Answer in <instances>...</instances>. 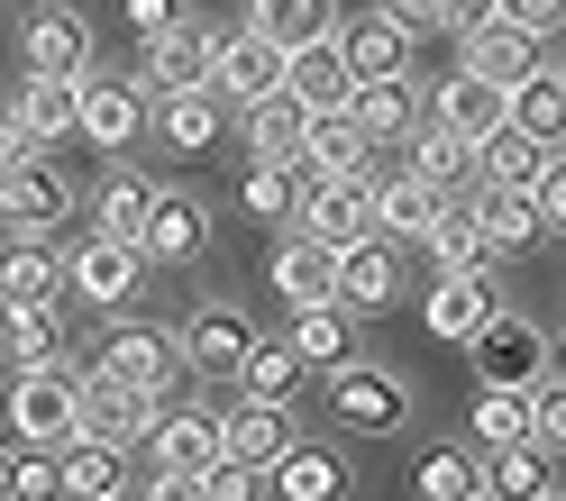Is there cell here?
Returning <instances> with one entry per match:
<instances>
[{
    "label": "cell",
    "instance_id": "d6a6232c",
    "mask_svg": "<svg viewBox=\"0 0 566 501\" xmlns=\"http://www.w3.org/2000/svg\"><path fill=\"white\" fill-rule=\"evenodd\" d=\"M539 164H548V137H530L521 119H503V128H484L475 137V183H539Z\"/></svg>",
    "mask_w": 566,
    "mask_h": 501
},
{
    "label": "cell",
    "instance_id": "e0dca14e",
    "mask_svg": "<svg viewBox=\"0 0 566 501\" xmlns=\"http://www.w3.org/2000/svg\"><path fill=\"white\" fill-rule=\"evenodd\" d=\"M457 64H467V74H484V83H521L530 64H539V38L493 10V19H475V28H457Z\"/></svg>",
    "mask_w": 566,
    "mask_h": 501
},
{
    "label": "cell",
    "instance_id": "ee69618b",
    "mask_svg": "<svg viewBox=\"0 0 566 501\" xmlns=\"http://www.w3.org/2000/svg\"><path fill=\"white\" fill-rule=\"evenodd\" d=\"M411 492H420V501H475V492H484V465L457 456V447H430V456L411 465Z\"/></svg>",
    "mask_w": 566,
    "mask_h": 501
},
{
    "label": "cell",
    "instance_id": "7402d4cb",
    "mask_svg": "<svg viewBox=\"0 0 566 501\" xmlns=\"http://www.w3.org/2000/svg\"><path fill=\"white\" fill-rule=\"evenodd\" d=\"M220 438H229V456H247L265 475V465L293 447V402H256V392H238V402L220 411Z\"/></svg>",
    "mask_w": 566,
    "mask_h": 501
},
{
    "label": "cell",
    "instance_id": "9c48e42d",
    "mask_svg": "<svg viewBox=\"0 0 566 501\" xmlns=\"http://www.w3.org/2000/svg\"><path fill=\"white\" fill-rule=\"evenodd\" d=\"M394 292H402V265H394V237L384 228H366L357 246H338L329 256V301H347V310H394Z\"/></svg>",
    "mask_w": 566,
    "mask_h": 501
},
{
    "label": "cell",
    "instance_id": "484cf974",
    "mask_svg": "<svg viewBox=\"0 0 566 501\" xmlns=\"http://www.w3.org/2000/svg\"><path fill=\"white\" fill-rule=\"evenodd\" d=\"M430 119H448L457 137H484V128L512 119V83H484V74H467V64H457V74L430 92Z\"/></svg>",
    "mask_w": 566,
    "mask_h": 501
},
{
    "label": "cell",
    "instance_id": "f546056e",
    "mask_svg": "<svg viewBox=\"0 0 566 501\" xmlns=\"http://www.w3.org/2000/svg\"><path fill=\"white\" fill-rule=\"evenodd\" d=\"M467 210L484 220V246H493V256H521V246H539V201H530L521 183H475Z\"/></svg>",
    "mask_w": 566,
    "mask_h": 501
},
{
    "label": "cell",
    "instance_id": "9a60e30c",
    "mask_svg": "<svg viewBox=\"0 0 566 501\" xmlns=\"http://www.w3.org/2000/svg\"><path fill=\"white\" fill-rule=\"evenodd\" d=\"M19 64L28 74H92V19L64 10V0H46V10L19 28Z\"/></svg>",
    "mask_w": 566,
    "mask_h": 501
},
{
    "label": "cell",
    "instance_id": "ba28073f",
    "mask_svg": "<svg viewBox=\"0 0 566 501\" xmlns=\"http://www.w3.org/2000/svg\"><path fill=\"white\" fill-rule=\"evenodd\" d=\"M210 92H220L229 100V110H238V100H265V92H283V46L274 38H256V28H220V46H210Z\"/></svg>",
    "mask_w": 566,
    "mask_h": 501
},
{
    "label": "cell",
    "instance_id": "836d02e7",
    "mask_svg": "<svg viewBox=\"0 0 566 501\" xmlns=\"http://www.w3.org/2000/svg\"><path fill=\"white\" fill-rule=\"evenodd\" d=\"M302 374H311V365H302V347H293V338H265V329H256L229 383H238V392H256V402H293V392H302Z\"/></svg>",
    "mask_w": 566,
    "mask_h": 501
},
{
    "label": "cell",
    "instance_id": "1f68e13d",
    "mask_svg": "<svg viewBox=\"0 0 566 501\" xmlns=\"http://www.w3.org/2000/svg\"><path fill=\"white\" fill-rule=\"evenodd\" d=\"M338 46H347V74H402L420 38H411L394 10H366V19H347V28H338Z\"/></svg>",
    "mask_w": 566,
    "mask_h": 501
},
{
    "label": "cell",
    "instance_id": "9f6ffc18",
    "mask_svg": "<svg viewBox=\"0 0 566 501\" xmlns=\"http://www.w3.org/2000/svg\"><path fill=\"white\" fill-rule=\"evenodd\" d=\"M0 438H10V428H0Z\"/></svg>",
    "mask_w": 566,
    "mask_h": 501
},
{
    "label": "cell",
    "instance_id": "277c9868",
    "mask_svg": "<svg viewBox=\"0 0 566 501\" xmlns=\"http://www.w3.org/2000/svg\"><path fill=\"white\" fill-rule=\"evenodd\" d=\"M101 365H111L119 383H137L147 402H174V392L192 383L184 329H147V319H128V329H111V347H101Z\"/></svg>",
    "mask_w": 566,
    "mask_h": 501
},
{
    "label": "cell",
    "instance_id": "7c38bea8",
    "mask_svg": "<svg viewBox=\"0 0 566 501\" xmlns=\"http://www.w3.org/2000/svg\"><path fill=\"white\" fill-rule=\"evenodd\" d=\"M220 447H229V438H220V411H201V402L165 411V402H156V428H147L156 475H184V483H201V465L220 456Z\"/></svg>",
    "mask_w": 566,
    "mask_h": 501
},
{
    "label": "cell",
    "instance_id": "8fae6325",
    "mask_svg": "<svg viewBox=\"0 0 566 501\" xmlns=\"http://www.w3.org/2000/svg\"><path fill=\"white\" fill-rule=\"evenodd\" d=\"M467 347H475V383H539L548 374V338L521 310H493Z\"/></svg>",
    "mask_w": 566,
    "mask_h": 501
},
{
    "label": "cell",
    "instance_id": "8d00e7d4",
    "mask_svg": "<svg viewBox=\"0 0 566 501\" xmlns=\"http://www.w3.org/2000/svg\"><path fill=\"white\" fill-rule=\"evenodd\" d=\"M10 110L28 119L55 147V137H74V110H83V74H19V100Z\"/></svg>",
    "mask_w": 566,
    "mask_h": 501
},
{
    "label": "cell",
    "instance_id": "b9f144b4",
    "mask_svg": "<svg viewBox=\"0 0 566 501\" xmlns=\"http://www.w3.org/2000/svg\"><path fill=\"white\" fill-rule=\"evenodd\" d=\"M512 119L530 137H548V147H566V74L557 64H530V74L512 83Z\"/></svg>",
    "mask_w": 566,
    "mask_h": 501
},
{
    "label": "cell",
    "instance_id": "f907efd6",
    "mask_svg": "<svg viewBox=\"0 0 566 501\" xmlns=\"http://www.w3.org/2000/svg\"><path fill=\"white\" fill-rule=\"evenodd\" d=\"M512 28H530V38H548V28H566V0H493Z\"/></svg>",
    "mask_w": 566,
    "mask_h": 501
},
{
    "label": "cell",
    "instance_id": "d590c367",
    "mask_svg": "<svg viewBox=\"0 0 566 501\" xmlns=\"http://www.w3.org/2000/svg\"><path fill=\"white\" fill-rule=\"evenodd\" d=\"M283 338L302 347L311 374H329V365H347V347H357V310H347V301H311V310H293Z\"/></svg>",
    "mask_w": 566,
    "mask_h": 501
},
{
    "label": "cell",
    "instance_id": "cb8c5ba5",
    "mask_svg": "<svg viewBox=\"0 0 566 501\" xmlns=\"http://www.w3.org/2000/svg\"><path fill=\"white\" fill-rule=\"evenodd\" d=\"M347 110H357V128L384 147V137H411V119L430 110V100L411 92V64H402V74H357L347 83Z\"/></svg>",
    "mask_w": 566,
    "mask_h": 501
},
{
    "label": "cell",
    "instance_id": "8992f818",
    "mask_svg": "<svg viewBox=\"0 0 566 501\" xmlns=\"http://www.w3.org/2000/svg\"><path fill=\"white\" fill-rule=\"evenodd\" d=\"M74 220V183H64V164H46V147L0 173V228L10 237H55Z\"/></svg>",
    "mask_w": 566,
    "mask_h": 501
},
{
    "label": "cell",
    "instance_id": "30bf717a",
    "mask_svg": "<svg viewBox=\"0 0 566 501\" xmlns=\"http://www.w3.org/2000/svg\"><path fill=\"white\" fill-rule=\"evenodd\" d=\"M210 46H220V28H201V19H174L165 38H147L137 55V83H147V100H165V92H192V83H210Z\"/></svg>",
    "mask_w": 566,
    "mask_h": 501
},
{
    "label": "cell",
    "instance_id": "db71d44e",
    "mask_svg": "<svg viewBox=\"0 0 566 501\" xmlns=\"http://www.w3.org/2000/svg\"><path fill=\"white\" fill-rule=\"evenodd\" d=\"M0 492H10V438H0Z\"/></svg>",
    "mask_w": 566,
    "mask_h": 501
},
{
    "label": "cell",
    "instance_id": "816d5d0a",
    "mask_svg": "<svg viewBox=\"0 0 566 501\" xmlns=\"http://www.w3.org/2000/svg\"><path fill=\"white\" fill-rule=\"evenodd\" d=\"M38 147H46L38 128H28L19 110H0V173H10V164H28V156H38Z\"/></svg>",
    "mask_w": 566,
    "mask_h": 501
},
{
    "label": "cell",
    "instance_id": "7a4b0ae2",
    "mask_svg": "<svg viewBox=\"0 0 566 501\" xmlns=\"http://www.w3.org/2000/svg\"><path fill=\"white\" fill-rule=\"evenodd\" d=\"M64 283H74L92 310H128L137 292H147V246L111 237V228H83L74 246H64Z\"/></svg>",
    "mask_w": 566,
    "mask_h": 501
},
{
    "label": "cell",
    "instance_id": "ab89813d",
    "mask_svg": "<svg viewBox=\"0 0 566 501\" xmlns=\"http://www.w3.org/2000/svg\"><path fill=\"white\" fill-rule=\"evenodd\" d=\"M247 28L293 55V46H311V38H329V28H338V0H247Z\"/></svg>",
    "mask_w": 566,
    "mask_h": 501
},
{
    "label": "cell",
    "instance_id": "c3c4849f",
    "mask_svg": "<svg viewBox=\"0 0 566 501\" xmlns=\"http://www.w3.org/2000/svg\"><path fill=\"white\" fill-rule=\"evenodd\" d=\"M119 19H128V38L147 46V38H165V28L184 19V0H119Z\"/></svg>",
    "mask_w": 566,
    "mask_h": 501
},
{
    "label": "cell",
    "instance_id": "5b68a950",
    "mask_svg": "<svg viewBox=\"0 0 566 501\" xmlns=\"http://www.w3.org/2000/svg\"><path fill=\"white\" fill-rule=\"evenodd\" d=\"M329 419L357 428V438H394V428L411 419V383L347 355V365H329Z\"/></svg>",
    "mask_w": 566,
    "mask_h": 501
},
{
    "label": "cell",
    "instance_id": "2e32d148",
    "mask_svg": "<svg viewBox=\"0 0 566 501\" xmlns=\"http://www.w3.org/2000/svg\"><path fill=\"white\" fill-rule=\"evenodd\" d=\"M493 310H503L493 274H439V283H430V301H420V329H430L439 347H467Z\"/></svg>",
    "mask_w": 566,
    "mask_h": 501
},
{
    "label": "cell",
    "instance_id": "681fc988",
    "mask_svg": "<svg viewBox=\"0 0 566 501\" xmlns=\"http://www.w3.org/2000/svg\"><path fill=\"white\" fill-rule=\"evenodd\" d=\"M375 10H394L411 38H448V0H375Z\"/></svg>",
    "mask_w": 566,
    "mask_h": 501
},
{
    "label": "cell",
    "instance_id": "52a82bcc",
    "mask_svg": "<svg viewBox=\"0 0 566 501\" xmlns=\"http://www.w3.org/2000/svg\"><path fill=\"white\" fill-rule=\"evenodd\" d=\"M74 402H83V428L111 438V447H147V428H156V402L137 383H119L111 365H83L74 374Z\"/></svg>",
    "mask_w": 566,
    "mask_h": 501
},
{
    "label": "cell",
    "instance_id": "e575fe53",
    "mask_svg": "<svg viewBox=\"0 0 566 501\" xmlns=\"http://www.w3.org/2000/svg\"><path fill=\"white\" fill-rule=\"evenodd\" d=\"M274 301L283 310H311V301H329V246H311L302 228H283V246H274Z\"/></svg>",
    "mask_w": 566,
    "mask_h": 501
},
{
    "label": "cell",
    "instance_id": "f35d334b",
    "mask_svg": "<svg viewBox=\"0 0 566 501\" xmlns=\"http://www.w3.org/2000/svg\"><path fill=\"white\" fill-rule=\"evenodd\" d=\"M484 492H493V501H548V492H557V465H548V447H539V438L493 447V465H484Z\"/></svg>",
    "mask_w": 566,
    "mask_h": 501
},
{
    "label": "cell",
    "instance_id": "11a10c76",
    "mask_svg": "<svg viewBox=\"0 0 566 501\" xmlns=\"http://www.w3.org/2000/svg\"><path fill=\"white\" fill-rule=\"evenodd\" d=\"M548 365H557V374H566V347H548Z\"/></svg>",
    "mask_w": 566,
    "mask_h": 501
},
{
    "label": "cell",
    "instance_id": "7dc6e473",
    "mask_svg": "<svg viewBox=\"0 0 566 501\" xmlns=\"http://www.w3.org/2000/svg\"><path fill=\"white\" fill-rule=\"evenodd\" d=\"M530 201H539V228H566V147H548L539 183H530Z\"/></svg>",
    "mask_w": 566,
    "mask_h": 501
},
{
    "label": "cell",
    "instance_id": "f6af8a7d",
    "mask_svg": "<svg viewBox=\"0 0 566 501\" xmlns=\"http://www.w3.org/2000/svg\"><path fill=\"white\" fill-rule=\"evenodd\" d=\"M475 438H484V447L530 438V383H484V392H475Z\"/></svg>",
    "mask_w": 566,
    "mask_h": 501
},
{
    "label": "cell",
    "instance_id": "bcb514c9",
    "mask_svg": "<svg viewBox=\"0 0 566 501\" xmlns=\"http://www.w3.org/2000/svg\"><path fill=\"white\" fill-rule=\"evenodd\" d=\"M530 438H539V447H566V374H557V365L530 383Z\"/></svg>",
    "mask_w": 566,
    "mask_h": 501
},
{
    "label": "cell",
    "instance_id": "4fadbf2b",
    "mask_svg": "<svg viewBox=\"0 0 566 501\" xmlns=\"http://www.w3.org/2000/svg\"><path fill=\"white\" fill-rule=\"evenodd\" d=\"M147 128H156V147H165V156H184V164H192V156H210V147L229 137V100L210 92V83H192V92H165Z\"/></svg>",
    "mask_w": 566,
    "mask_h": 501
},
{
    "label": "cell",
    "instance_id": "d4e9b609",
    "mask_svg": "<svg viewBox=\"0 0 566 501\" xmlns=\"http://www.w3.org/2000/svg\"><path fill=\"white\" fill-rule=\"evenodd\" d=\"M347 83H357V74H347V46H338V28L283 55V92H293L302 110H338V100H347Z\"/></svg>",
    "mask_w": 566,
    "mask_h": 501
},
{
    "label": "cell",
    "instance_id": "f1b7e54d",
    "mask_svg": "<svg viewBox=\"0 0 566 501\" xmlns=\"http://www.w3.org/2000/svg\"><path fill=\"white\" fill-rule=\"evenodd\" d=\"M402 164L420 173V183H439V192H467V183H475V137H457L448 119L420 110V119H411V156H402Z\"/></svg>",
    "mask_w": 566,
    "mask_h": 501
},
{
    "label": "cell",
    "instance_id": "603a6c76",
    "mask_svg": "<svg viewBox=\"0 0 566 501\" xmlns=\"http://www.w3.org/2000/svg\"><path fill=\"white\" fill-rule=\"evenodd\" d=\"M55 483L74 492V501H111V492H128V447H111V438H92V428H74V438L55 447Z\"/></svg>",
    "mask_w": 566,
    "mask_h": 501
},
{
    "label": "cell",
    "instance_id": "83f0119b",
    "mask_svg": "<svg viewBox=\"0 0 566 501\" xmlns=\"http://www.w3.org/2000/svg\"><path fill=\"white\" fill-rule=\"evenodd\" d=\"M420 246H430V265H439V274H493V265H503V256L484 246V220L467 210V192H448V201H439V220H430V237H420Z\"/></svg>",
    "mask_w": 566,
    "mask_h": 501
},
{
    "label": "cell",
    "instance_id": "74e56055",
    "mask_svg": "<svg viewBox=\"0 0 566 501\" xmlns=\"http://www.w3.org/2000/svg\"><path fill=\"white\" fill-rule=\"evenodd\" d=\"M265 483H274L283 501H338V492H347V465H338L329 447H302V438H293V447L265 465Z\"/></svg>",
    "mask_w": 566,
    "mask_h": 501
},
{
    "label": "cell",
    "instance_id": "5bb4252c",
    "mask_svg": "<svg viewBox=\"0 0 566 501\" xmlns=\"http://www.w3.org/2000/svg\"><path fill=\"white\" fill-rule=\"evenodd\" d=\"M137 246H147V265H201L210 256V210L192 192L156 183V210H147V228H137Z\"/></svg>",
    "mask_w": 566,
    "mask_h": 501
},
{
    "label": "cell",
    "instance_id": "60d3db41",
    "mask_svg": "<svg viewBox=\"0 0 566 501\" xmlns=\"http://www.w3.org/2000/svg\"><path fill=\"white\" fill-rule=\"evenodd\" d=\"M147 210H156V173H137L111 156V183L92 192V228H111V237H137L147 228Z\"/></svg>",
    "mask_w": 566,
    "mask_h": 501
},
{
    "label": "cell",
    "instance_id": "7bdbcfd3",
    "mask_svg": "<svg viewBox=\"0 0 566 501\" xmlns=\"http://www.w3.org/2000/svg\"><path fill=\"white\" fill-rule=\"evenodd\" d=\"M238 210H247L256 228H293V220H302V164H247Z\"/></svg>",
    "mask_w": 566,
    "mask_h": 501
},
{
    "label": "cell",
    "instance_id": "4316f807",
    "mask_svg": "<svg viewBox=\"0 0 566 501\" xmlns=\"http://www.w3.org/2000/svg\"><path fill=\"white\" fill-rule=\"evenodd\" d=\"M10 301H74L64 256L46 237H10V246H0V310H10Z\"/></svg>",
    "mask_w": 566,
    "mask_h": 501
},
{
    "label": "cell",
    "instance_id": "f5cc1de1",
    "mask_svg": "<svg viewBox=\"0 0 566 501\" xmlns=\"http://www.w3.org/2000/svg\"><path fill=\"white\" fill-rule=\"evenodd\" d=\"M475 19H493V0H448V38H457V28H475Z\"/></svg>",
    "mask_w": 566,
    "mask_h": 501
},
{
    "label": "cell",
    "instance_id": "3957f363",
    "mask_svg": "<svg viewBox=\"0 0 566 501\" xmlns=\"http://www.w3.org/2000/svg\"><path fill=\"white\" fill-rule=\"evenodd\" d=\"M147 119H156V100H147V83H137V74H83L74 137H83L92 156H128L137 137H147Z\"/></svg>",
    "mask_w": 566,
    "mask_h": 501
},
{
    "label": "cell",
    "instance_id": "6da1fadb",
    "mask_svg": "<svg viewBox=\"0 0 566 501\" xmlns=\"http://www.w3.org/2000/svg\"><path fill=\"white\" fill-rule=\"evenodd\" d=\"M0 428H10V447H64L83 428L74 374H64V365H19L10 392H0Z\"/></svg>",
    "mask_w": 566,
    "mask_h": 501
},
{
    "label": "cell",
    "instance_id": "4dcf8cb0",
    "mask_svg": "<svg viewBox=\"0 0 566 501\" xmlns=\"http://www.w3.org/2000/svg\"><path fill=\"white\" fill-rule=\"evenodd\" d=\"M0 355L10 365H64V301H10L0 310Z\"/></svg>",
    "mask_w": 566,
    "mask_h": 501
},
{
    "label": "cell",
    "instance_id": "44dd1931",
    "mask_svg": "<svg viewBox=\"0 0 566 501\" xmlns=\"http://www.w3.org/2000/svg\"><path fill=\"white\" fill-rule=\"evenodd\" d=\"M375 156V137L357 128V110H347V100H338V110H311V128H302V183H321V173H357Z\"/></svg>",
    "mask_w": 566,
    "mask_h": 501
},
{
    "label": "cell",
    "instance_id": "ffe728a7",
    "mask_svg": "<svg viewBox=\"0 0 566 501\" xmlns=\"http://www.w3.org/2000/svg\"><path fill=\"white\" fill-rule=\"evenodd\" d=\"M229 119H238V137H247V156H256V164H293V156H302V128H311V110H302L293 92L238 100Z\"/></svg>",
    "mask_w": 566,
    "mask_h": 501
},
{
    "label": "cell",
    "instance_id": "d6986e66",
    "mask_svg": "<svg viewBox=\"0 0 566 501\" xmlns=\"http://www.w3.org/2000/svg\"><path fill=\"white\" fill-rule=\"evenodd\" d=\"M247 338H256V319L229 310V301H201V310L184 319V355H192V374H210V383H229V374H238Z\"/></svg>",
    "mask_w": 566,
    "mask_h": 501
},
{
    "label": "cell",
    "instance_id": "ac0fdd59",
    "mask_svg": "<svg viewBox=\"0 0 566 501\" xmlns=\"http://www.w3.org/2000/svg\"><path fill=\"white\" fill-rule=\"evenodd\" d=\"M439 183H420V173L411 164H394V156H384V173H375V228L384 237H402V246H420V237H430V220H439Z\"/></svg>",
    "mask_w": 566,
    "mask_h": 501
}]
</instances>
